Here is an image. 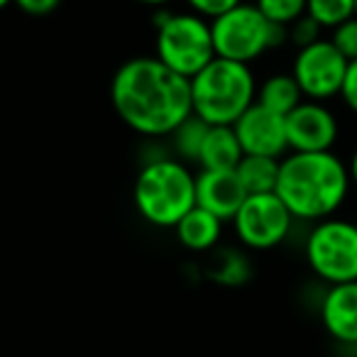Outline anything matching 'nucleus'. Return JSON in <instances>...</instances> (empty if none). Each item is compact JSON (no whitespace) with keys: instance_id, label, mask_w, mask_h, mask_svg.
<instances>
[{"instance_id":"1","label":"nucleus","mask_w":357,"mask_h":357,"mask_svg":"<svg viewBox=\"0 0 357 357\" xmlns=\"http://www.w3.org/2000/svg\"><path fill=\"white\" fill-rule=\"evenodd\" d=\"M110 100L118 118L144 137L172 135L194 113L191 79L157 56H135L115 71Z\"/></svg>"},{"instance_id":"2","label":"nucleus","mask_w":357,"mask_h":357,"mask_svg":"<svg viewBox=\"0 0 357 357\" xmlns=\"http://www.w3.org/2000/svg\"><path fill=\"white\" fill-rule=\"evenodd\" d=\"M352 178L347 164L331 152H291L279 162L274 194L296 220L318 223L333 218L345 204Z\"/></svg>"},{"instance_id":"3","label":"nucleus","mask_w":357,"mask_h":357,"mask_svg":"<svg viewBox=\"0 0 357 357\" xmlns=\"http://www.w3.org/2000/svg\"><path fill=\"white\" fill-rule=\"evenodd\" d=\"M196 206V176L178 159H152L135 181V208L157 228H174Z\"/></svg>"},{"instance_id":"4","label":"nucleus","mask_w":357,"mask_h":357,"mask_svg":"<svg viewBox=\"0 0 357 357\" xmlns=\"http://www.w3.org/2000/svg\"><path fill=\"white\" fill-rule=\"evenodd\" d=\"M194 113L208 125H233L257 100L250 64L215 56L191 79Z\"/></svg>"},{"instance_id":"5","label":"nucleus","mask_w":357,"mask_h":357,"mask_svg":"<svg viewBox=\"0 0 357 357\" xmlns=\"http://www.w3.org/2000/svg\"><path fill=\"white\" fill-rule=\"evenodd\" d=\"M211 32H213L215 56L240 64H250L264 52L277 50L289 40L287 27L269 22L257 6H245V3L211 20Z\"/></svg>"},{"instance_id":"6","label":"nucleus","mask_w":357,"mask_h":357,"mask_svg":"<svg viewBox=\"0 0 357 357\" xmlns=\"http://www.w3.org/2000/svg\"><path fill=\"white\" fill-rule=\"evenodd\" d=\"M157 59L176 74L194 79L208 61L215 59L211 22L196 13H159Z\"/></svg>"},{"instance_id":"7","label":"nucleus","mask_w":357,"mask_h":357,"mask_svg":"<svg viewBox=\"0 0 357 357\" xmlns=\"http://www.w3.org/2000/svg\"><path fill=\"white\" fill-rule=\"evenodd\" d=\"M306 262L321 282H357V223L342 218L318 220L306 238Z\"/></svg>"},{"instance_id":"8","label":"nucleus","mask_w":357,"mask_h":357,"mask_svg":"<svg viewBox=\"0 0 357 357\" xmlns=\"http://www.w3.org/2000/svg\"><path fill=\"white\" fill-rule=\"evenodd\" d=\"M294 215L277 194H250L235 213L238 240L250 250H272L289 238Z\"/></svg>"},{"instance_id":"9","label":"nucleus","mask_w":357,"mask_h":357,"mask_svg":"<svg viewBox=\"0 0 357 357\" xmlns=\"http://www.w3.org/2000/svg\"><path fill=\"white\" fill-rule=\"evenodd\" d=\"M347 64L350 61L335 50L331 40H318L296 52L291 76L296 79L303 98L323 103V100L340 96Z\"/></svg>"},{"instance_id":"10","label":"nucleus","mask_w":357,"mask_h":357,"mask_svg":"<svg viewBox=\"0 0 357 357\" xmlns=\"http://www.w3.org/2000/svg\"><path fill=\"white\" fill-rule=\"evenodd\" d=\"M233 130L240 139L245 154L279 159L289 152L287 139V115L269 110L267 105L255 100L243 115L233 123Z\"/></svg>"},{"instance_id":"11","label":"nucleus","mask_w":357,"mask_h":357,"mask_svg":"<svg viewBox=\"0 0 357 357\" xmlns=\"http://www.w3.org/2000/svg\"><path fill=\"white\" fill-rule=\"evenodd\" d=\"M337 135V118L321 100H301L287 115V139L291 152H331Z\"/></svg>"},{"instance_id":"12","label":"nucleus","mask_w":357,"mask_h":357,"mask_svg":"<svg viewBox=\"0 0 357 357\" xmlns=\"http://www.w3.org/2000/svg\"><path fill=\"white\" fill-rule=\"evenodd\" d=\"M248 199L235 169H204L196 176V206L211 211L220 220H233Z\"/></svg>"},{"instance_id":"13","label":"nucleus","mask_w":357,"mask_h":357,"mask_svg":"<svg viewBox=\"0 0 357 357\" xmlns=\"http://www.w3.org/2000/svg\"><path fill=\"white\" fill-rule=\"evenodd\" d=\"M321 323L335 342L357 347V282L331 284L321 298Z\"/></svg>"},{"instance_id":"14","label":"nucleus","mask_w":357,"mask_h":357,"mask_svg":"<svg viewBox=\"0 0 357 357\" xmlns=\"http://www.w3.org/2000/svg\"><path fill=\"white\" fill-rule=\"evenodd\" d=\"M174 230H176L178 243L184 245L186 250L206 252V250H213L220 235H223V220L211 213V211L194 206L184 218L174 225Z\"/></svg>"},{"instance_id":"15","label":"nucleus","mask_w":357,"mask_h":357,"mask_svg":"<svg viewBox=\"0 0 357 357\" xmlns=\"http://www.w3.org/2000/svg\"><path fill=\"white\" fill-rule=\"evenodd\" d=\"M245 157L233 125H211L201 144V169H235Z\"/></svg>"},{"instance_id":"16","label":"nucleus","mask_w":357,"mask_h":357,"mask_svg":"<svg viewBox=\"0 0 357 357\" xmlns=\"http://www.w3.org/2000/svg\"><path fill=\"white\" fill-rule=\"evenodd\" d=\"M279 162L274 157H259V154H245L235 167L245 191L250 194H272L277 189L279 178Z\"/></svg>"},{"instance_id":"17","label":"nucleus","mask_w":357,"mask_h":357,"mask_svg":"<svg viewBox=\"0 0 357 357\" xmlns=\"http://www.w3.org/2000/svg\"><path fill=\"white\" fill-rule=\"evenodd\" d=\"M303 100L296 79L291 74H274L257 89V103L279 115H289Z\"/></svg>"},{"instance_id":"18","label":"nucleus","mask_w":357,"mask_h":357,"mask_svg":"<svg viewBox=\"0 0 357 357\" xmlns=\"http://www.w3.org/2000/svg\"><path fill=\"white\" fill-rule=\"evenodd\" d=\"M208 128L211 125L206 123L204 118H199L196 113H191L184 123L174 130L172 139H174V149H176L178 159H184V162H199L201 144H204Z\"/></svg>"},{"instance_id":"19","label":"nucleus","mask_w":357,"mask_h":357,"mask_svg":"<svg viewBox=\"0 0 357 357\" xmlns=\"http://www.w3.org/2000/svg\"><path fill=\"white\" fill-rule=\"evenodd\" d=\"M306 15H311L321 27H337L355 15V0H306Z\"/></svg>"},{"instance_id":"20","label":"nucleus","mask_w":357,"mask_h":357,"mask_svg":"<svg viewBox=\"0 0 357 357\" xmlns=\"http://www.w3.org/2000/svg\"><path fill=\"white\" fill-rule=\"evenodd\" d=\"M255 6L259 8V13L269 22H277V25L284 27H289L294 20L306 15V0H257Z\"/></svg>"},{"instance_id":"21","label":"nucleus","mask_w":357,"mask_h":357,"mask_svg":"<svg viewBox=\"0 0 357 357\" xmlns=\"http://www.w3.org/2000/svg\"><path fill=\"white\" fill-rule=\"evenodd\" d=\"M331 42L335 45V50L340 52L347 61L357 59V15L347 17L345 22L333 27Z\"/></svg>"},{"instance_id":"22","label":"nucleus","mask_w":357,"mask_h":357,"mask_svg":"<svg viewBox=\"0 0 357 357\" xmlns=\"http://www.w3.org/2000/svg\"><path fill=\"white\" fill-rule=\"evenodd\" d=\"M321 30H323V27L318 25V22L313 20L311 15H301L298 20H294L291 25L287 27L289 40H291L294 45L298 47V50H301V47H308V45H313V42L321 40Z\"/></svg>"},{"instance_id":"23","label":"nucleus","mask_w":357,"mask_h":357,"mask_svg":"<svg viewBox=\"0 0 357 357\" xmlns=\"http://www.w3.org/2000/svg\"><path fill=\"white\" fill-rule=\"evenodd\" d=\"M191 6V10L201 17H208V20H215L223 13L233 10L235 6H240L243 0H186Z\"/></svg>"},{"instance_id":"24","label":"nucleus","mask_w":357,"mask_h":357,"mask_svg":"<svg viewBox=\"0 0 357 357\" xmlns=\"http://www.w3.org/2000/svg\"><path fill=\"white\" fill-rule=\"evenodd\" d=\"M340 96L347 108L357 115V59H352L350 64H347V74H345V81H342Z\"/></svg>"},{"instance_id":"25","label":"nucleus","mask_w":357,"mask_h":357,"mask_svg":"<svg viewBox=\"0 0 357 357\" xmlns=\"http://www.w3.org/2000/svg\"><path fill=\"white\" fill-rule=\"evenodd\" d=\"M17 8H20L25 15H32V17H45L50 13H54L59 8L61 0H13Z\"/></svg>"},{"instance_id":"26","label":"nucleus","mask_w":357,"mask_h":357,"mask_svg":"<svg viewBox=\"0 0 357 357\" xmlns=\"http://www.w3.org/2000/svg\"><path fill=\"white\" fill-rule=\"evenodd\" d=\"M347 172H350V178H352V184L357 186V149L352 152L350 162H347Z\"/></svg>"},{"instance_id":"27","label":"nucleus","mask_w":357,"mask_h":357,"mask_svg":"<svg viewBox=\"0 0 357 357\" xmlns=\"http://www.w3.org/2000/svg\"><path fill=\"white\" fill-rule=\"evenodd\" d=\"M135 3H142V6H152V8H164L172 0H135Z\"/></svg>"},{"instance_id":"28","label":"nucleus","mask_w":357,"mask_h":357,"mask_svg":"<svg viewBox=\"0 0 357 357\" xmlns=\"http://www.w3.org/2000/svg\"><path fill=\"white\" fill-rule=\"evenodd\" d=\"M10 3H13V0H0V10H3V8H8Z\"/></svg>"},{"instance_id":"29","label":"nucleus","mask_w":357,"mask_h":357,"mask_svg":"<svg viewBox=\"0 0 357 357\" xmlns=\"http://www.w3.org/2000/svg\"><path fill=\"white\" fill-rule=\"evenodd\" d=\"M355 15H357V0H355Z\"/></svg>"}]
</instances>
